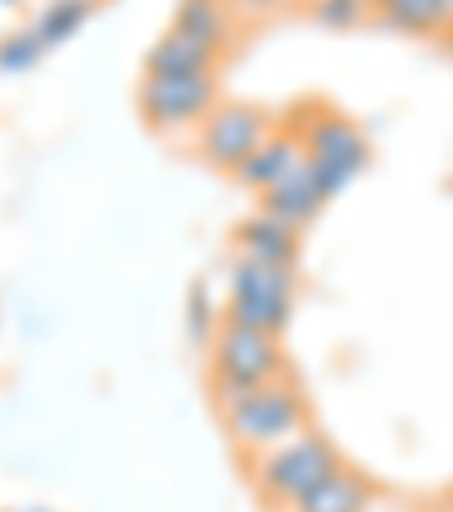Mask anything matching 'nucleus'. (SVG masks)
Masks as SVG:
<instances>
[{
    "mask_svg": "<svg viewBox=\"0 0 453 512\" xmlns=\"http://www.w3.org/2000/svg\"><path fill=\"white\" fill-rule=\"evenodd\" d=\"M222 426L241 454H268V449L286 445L290 435L309 431V399L290 377H277L259 390H245L241 399L222 404Z\"/></svg>",
    "mask_w": 453,
    "mask_h": 512,
    "instance_id": "obj_1",
    "label": "nucleus"
},
{
    "mask_svg": "<svg viewBox=\"0 0 453 512\" xmlns=\"http://www.w3.org/2000/svg\"><path fill=\"white\" fill-rule=\"evenodd\" d=\"M286 377V354L281 336L241 327V322H222L209 340V390L213 404H232L245 390H259L268 381Z\"/></svg>",
    "mask_w": 453,
    "mask_h": 512,
    "instance_id": "obj_2",
    "label": "nucleus"
},
{
    "mask_svg": "<svg viewBox=\"0 0 453 512\" xmlns=\"http://www.w3.org/2000/svg\"><path fill=\"white\" fill-rule=\"evenodd\" d=\"M299 277L295 263H263V259H232L227 268V295H222V322L281 336L295 313Z\"/></svg>",
    "mask_w": 453,
    "mask_h": 512,
    "instance_id": "obj_3",
    "label": "nucleus"
},
{
    "mask_svg": "<svg viewBox=\"0 0 453 512\" xmlns=\"http://www.w3.org/2000/svg\"><path fill=\"white\" fill-rule=\"evenodd\" d=\"M340 467V454L322 431H299L290 435L286 445L268 449V454H254L250 458V476H254V490L263 494V503H277V508H290L299 503L322 476H331Z\"/></svg>",
    "mask_w": 453,
    "mask_h": 512,
    "instance_id": "obj_4",
    "label": "nucleus"
},
{
    "mask_svg": "<svg viewBox=\"0 0 453 512\" xmlns=\"http://www.w3.org/2000/svg\"><path fill=\"white\" fill-rule=\"evenodd\" d=\"M299 114H304L299 118L304 159H309V168L318 173L327 200H336V195H345L349 186L358 182V173H363L367 159H372V145H367V136L358 132L354 118L336 114V109H322V114L299 109Z\"/></svg>",
    "mask_w": 453,
    "mask_h": 512,
    "instance_id": "obj_5",
    "label": "nucleus"
},
{
    "mask_svg": "<svg viewBox=\"0 0 453 512\" xmlns=\"http://www.w3.org/2000/svg\"><path fill=\"white\" fill-rule=\"evenodd\" d=\"M136 109L155 132H200V123L218 109V73H145L136 87Z\"/></svg>",
    "mask_w": 453,
    "mask_h": 512,
    "instance_id": "obj_6",
    "label": "nucleus"
},
{
    "mask_svg": "<svg viewBox=\"0 0 453 512\" xmlns=\"http://www.w3.org/2000/svg\"><path fill=\"white\" fill-rule=\"evenodd\" d=\"M272 127L277 123H272L259 105H245V100H218V109L200 123L195 150H200V159L209 168H218V173H236V168L268 141Z\"/></svg>",
    "mask_w": 453,
    "mask_h": 512,
    "instance_id": "obj_7",
    "label": "nucleus"
},
{
    "mask_svg": "<svg viewBox=\"0 0 453 512\" xmlns=\"http://www.w3.org/2000/svg\"><path fill=\"white\" fill-rule=\"evenodd\" d=\"M299 227L277 218L268 209H254L250 218H241V227L232 232L236 254L245 259H263V263H295L299 259Z\"/></svg>",
    "mask_w": 453,
    "mask_h": 512,
    "instance_id": "obj_8",
    "label": "nucleus"
},
{
    "mask_svg": "<svg viewBox=\"0 0 453 512\" xmlns=\"http://www.w3.org/2000/svg\"><path fill=\"white\" fill-rule=\"evenodd\" d=\"M322 204H327V191H322L318 173L309 168V159H299L272 191L259 195V209H268V213H277V218H286V223H295L299 232L318 218Z\"/></svg>",
    "mask_w": 453,
    "mask_h": 512,
    "instance_id": "obj_9",
    "label": "nucleus"
},
{
    "mask_svg": "<svg viewBox=\"0 0 453 512\" xmlns=\"http://www.w3.org/2000/svg\"><path fill=\"white\" fill-rule=\"evenodd\" d=\"M299 159H304V136H299V123L295 127H272L268 141H263L259 150L236 168V177H241V186H250L254 195H263V191H272V186H277L281 177L299 164Z\"/></svg>",
    "mask_w": 453,
    "mask_h": 512,
    "instance_id": "obj_10",
    "label": "nucleus"
},
{
    "mask_svg": "<svg viewBox=\"0 0 453 512\" xmlns=\"http://www.w3.org/2000/svg\"><path fill=\"white\" fill-rule=\"evenodd\" d=\"M218 64H222V50L182 28H168L150 46V55H145V73H159V78H173V73H218Z\"/></svg>",
    "mask_w": 453,
    "mask_h": 512,
    "instance_id": "obj_11",
    "label": "nucleus"
},
{
    "mask_svg": "<svg viewBox=\"0 0 453 512\" xmlns=\"http://www.w3.org/2000/svg\"><path fill=\"white\" fill-rule=\"evenodd\" d=\"M372 508V485L367 476H358L354 467L340 463L331 476H322L299 503H290L286 512H367Z\"/></svg>",
    "mask_w": 453,
    "mask_h": 512,
    "instance_id": "obj_12",
    "label": "nucleus"
},
{
    "mask_svg": "<svg viewBox=\"0 0 453 512\" xmlns=\"http://www.w3.org/2000/svg\"><path fill=\"white\" fill-rule=\"evenodd\" d=\"M232 0H177V14H173V28L191 32V37L209 41V46L227 50V37H232Z\"/></svg>",
    "mask_w": 453,
    "mask_h": 512,
    "instance_id": "obj_13",
    "label": "nucleus"
},
{
    "mask_svg": "<svg viewBox=\"0 0 453 512\" xmlns=\"http://www.w3.org/2000/svg\"><path fill=\"white\" fill-rule=\"evenodd\" d=\"M96 14V0H50L46 10H41V19L32 23V32H37V41L46 50L64 46L73 32H82V23Z\"/></svg>",
    "mask_w": 453,
    "mask_h": 512,
    "instance_id": "obj_14",
    "label": "nucleus"
},
{
    "mask_svg": "<svg viewBox=\"0 0 453 512\" xmlns=\"http://www.w3.org/2000/svg\"><path fill=\"white\" fill-rule=\"evenodd\" d=\"M376 10H381V19H386L390 28L408 32V37H435V32L449 28L440 0H381Z\"/></svg>",
    "mask_w": 453,
    "mask_h": 512,
    "instance_id": "obj_15",
    "label": "nucleus"
},
{
    "mask_svg": "<svg viewBox=\"0 0 453 512\" xmlns=\"http://www.w3.org/2000/svg\"><path fill=\"white\" fill-rule=\"evenodd\" d=\"M46 46L37 41V32L23 28V32H10V37H0V73H28V68L41 64Z\"/></svg>",
    "mask_w": 453,
    "mask_h": 512,
    "instance_id": "obj_16",
    "label": "nucleus"
},
{
    "mask_svg": "<svg viewBox=\"0 0 453 512\" xmlns=\"http://www.w3.org/2000/svg\"><path fill=\"white\" fill-rule=\"evenodd\" d=\"M218 327H222V309L213 304L209 286H195L191 300H186V336H191L195 345H209Z\"/></svg>",
    "mask_w": 453,
    "mask_h": 512,
    "instance_id": "obj_17",
    "label": "nucleus"
},
{
    "mask_svg": "<svg viewBox=\"0 0 453 512\" xmlns=\"http://www.w3.org/2000/svg\"><path fill=\"white\" fill-rule=\"evenodd\" d=\"M309 14L322 28L345 32V28H358V23L372 14V5H367V0H309Z\"/></svg>",
    "mask_w": 453,
    "mask_h": 512,
    "instance_id": "obj_18",
    "label": "nucleus"
},
{
    "mask_svg": "<svg viewBox=\"0 0 453 512\" xmlns=\"http://www.w3.org/2000/svg\"><path fill=\"white\" fill-rule=\"evenodd\" d=\"M281 0H232V10H245V14H272Z\"/></svg>",
    "mask_w": 453,
    "mask_h": 512,
    "instance_id": "obj_19",
    "label": "nucleus"
},
{
    "mask_svg": "<svg viewBox=\"0 0 453 512\" xmlns=\"http://www.w3.org/2000/svg\"><path fill=\"white\" fill-rule=\"evenodd\" d=\"M5 512H50V508H41V503H23V508H5Z\"/></svg>",
    "mask_w": 453,
    "mask_h": 512,
    "instance_id": "obj_20",
    "label": "nucleus"
},
{
    "mask_svg": "<svg viewBox=\"0 0 453 512\" xmlns=\"http://www.w3.org/2000/svg\"><path fill=\"white\" fill-rule=\"evenodd\" d=\"M440 10H444V19H453V0H440Z\"/></svg>",
    "mask_w": 453,
    "mask_h": 512,
    "instance_id": "obj_21",
    "label": "nucleus"
},
{
    "mask_svg": "<svg viewBox=\"0 0 453 512\" xmlns=\"http://www.w3.org/2000/svg\"><path fill=\"white\" fill-rule=\"evenodd\" d=\"M444 41H449V50H453V19H449V28H444Z\"/></svg>",
    "mask_w": 453,
    "mask_h": 512,
    "instance_id": "obj_22",
    "label": "nucleus"
},
{
    "mask_svg": "<svg viewBox=\"0 0 453 512\" xmlns=\"http://www.w3.org/2000/svg\"><path fill=\"white\" fill-rule=\"evenodd\" d=\"M0 5H23V0H0Z\"/></svg>",
    "mask_w": 453,
    "mask_h": 512,
    "instance_id": "obj_23",
    "label": "nucleus"
}]
</instances>
